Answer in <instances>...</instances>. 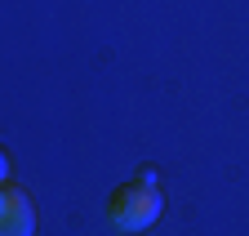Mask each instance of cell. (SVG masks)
I'll list each match as a JSON object with an SVG mask.
<instances>
[{
	"label": "cell",
	"instance_id": "3",
	"mask_svg": "<svg viewBox=\"0 0 249 236\" xmlns=\"http://www.w3.org/2000/svg\"><path fill=\"white\" fill-rule=\"evenodd\" d=\"M5 183H14V161H9V152L0 147V187Z\"/></svg>",
	"mask_w": 249,
	"mask_h": 236
},
{
	"label": "cell",
	"instance_id": "2",
	"mask_svg": "<svg viewBox=\"0 0 249 236\" xmlns=\"http://www.w3.org/2000/svg\"><path fill=\"white\" fill-rule=\"evenodd\" d=\"M0 236H36V210L18 183L0 187Z\"/></svg>",
	"mask_w": 249,
	"mask_h": 236
},
{
	"label": "cell",
	"instance_id": "1",
	"mask_svg": "<svg viewBox=\"0 0 249 236\" xmlns=\"http://www.w3.org/2000/svg\"><path fill=\"white\" fill-rule=\"evenodd\" d=\"M160 214H165V196L156 183V169H138L129 183H120L107 196V218L116 232H147Z\"/></svg>",
	"mask_w": 249,
	"mask_h": 236
}]
</instances>
